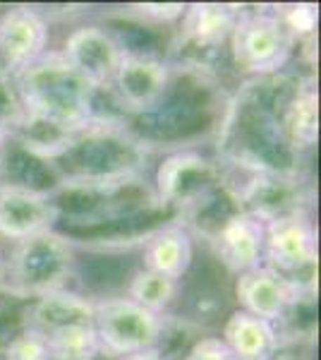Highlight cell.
Instances as JSON below:
<instances>
[{
	"mask_svg": "<svg viewBox=\"0 0 321 360\" xmlns=\"http://www.w3.org/2000/svg\"><path fill=\"white\" fill-rule=\"evenodd\" d=\"M60 185H106L137 180L147 166V144L127 123L96 115L72 132L48 161ZM58 185V188H60Z\"/></svg>",
	"mask_w": 321,
	"mask_h": 360,
	"instance_id": "1",
	"label": "cell"
},
{
	"mask_svg": "<svg viewBox=\"0 0 321 360\" xmlns=\"http://www.w3.org/2000/svg\"><path fill=\"white\" fill-rule=\"evenodd\" d=\"M283 98L266 94V86H249L237 96L223 120V154L242 173L290 176L297 173L300 154L283 135L278 108Z\"/></svg>",
	"mask_w": 321,
	"mask_h": 360,
	"instance_id": "2",
	"label": "cell"
},
{
	"mask_svg": "<svg viewBox=\"0 0 321 360\" xmlns=\"http://www.w3.org/2000/svg\"><path fill=\"white\" fill-rule=\"evenodd\" d=\"M25 118L60 135H72L96 118V94L63 53H46L13 75Z\"/></svg>",
	"mask_w": 321,
	"mask_h": 360,
	"instance_id": "3",
	"label": "cell"
},
{
	"mask_svg": "<svg viewBox=\"0 0 321 360\" xmlns=\"http://www.w3.org/2000/svg\"><path fill=\"white\" fill-rule=\"evenodd\" d=\"M72 243L60 231H46L15 243L8 264V288L17 295H39L65 288L72 274Z\"/></svg>",
	"mask_w": 321,
	"mask_h": 360,
	"instance_id": "4",
	"label": "cell"
},
{
	"mask_svg": "<svg viewBox=\"0 0 321 360\" xmlns=\"http://www.w3.org/2000/svg\"><path fill=\"white\" fill-rule=\"evenodd\" d=\"M228 44L235 65L259 79L281 72L295 51L281 17L266 10H240Z\"/></svg>",
	"mask_w": 321,
	"mask_h": 360,
	"instance_id": "5",
	"label": "cell"
},
{
	"mask_svg": "<svg viewBox=\"0 0 321 360\" xmlns=\"http://www.w3.org/2000/svg\"><path fill=\"white\" fill-rule=\"evenodd\" d=\"M94 329L101 341V353L122 358L159 348L166 324L163 315L144 310L130 298H103L94 300Z\"/></svg>",
	"mask_w": 321,
	"mask_h": 360,
	"instance_id": "6",
	"label": "cell"
},
{
	"mask_svg": "<svg viewBox=\"0 0 321 360\" xmlns=\"http://www.w3.org/2000/svg\"><path fill=\"white\" fill-rule=\"evenodd\" d=\"M216 188H221L218 166L195 149L173 152L156 168L154 195L163 207L173 209L175 214L209 200Z\"/></svg>",
	"mask_w": 321,
	"mask_h": 360,
	"instance_id": "7",
	"label": "cell"
},
{
	"mask_svg": "<svg viewBox=\"0 0 321 360\" xmlns=\"http://www.w3.org/2000/svg\"><path fill=\"white\" fill-rule=\"evenodd\" d=\"M319 257L317 229L305 212L288 214L266 224L264 264L285 278L314 271Z\"/></svg>",
	"mask_w": 321,
	"mask_h": 360,
	"instance_id": "8",
	"label": "cell"
},
{
	"mask_svg": "<svg viewBox=\"0 0 321 360\" xmlns=\"http://www.w3.org/2000/svg\"><path fill=\"white\" fill-rule=\"evenodd\" d=\"M173 82V70L156 53H125L110 89L125 113L132 118L149 113L166 96Z\"/></svg>",
	"mask_w": 321,
	"mask_h": 360,
	"instance_id": "9",
	"label": "cell"
},
{
	"mask_svg": "<svg viewBox=\"0 0 321 360\" xmlns=\"http://www.w3.org/2000/svg\"><path fill=\"white\" fill-rule=\"evenodd\" d=\"M63 56L91 86L103 89L113 82L125 49L106 27L84 25L65 39Z\"/></svg>",
	"mask_w": 321,
	"mask_h": 360,
	"instance_id": "10",
	"label": "cell"
},
{
	"mask_svg": "<svg viewBox=\"0 0 321 360\" xmlns=\"http://www.w3.org/2000/svg\"><path fill=\"white\" fill-rule=\"evenodd\" d=\"M48 53V22L27 5L0 15V68L17 75Z\"/></svg>",
	"mask_w": 321,
	"mask_h": 360,
	"instance_id": "11",
	"label": "cell"
},
{
	"mask_svg": "<svg viewBox=\"0 0 321 360\" xmlns=\"http://www.w3.org/2000/svg\"><path fill=\"white\" fill-rule=\"evenodd\" d=\"M58 221L60 217L51 195L0 183V236L5 240L20 243L46 231H55Z\"/></svg>",
	"mask_w": 321,
	"mask_h": 360,
	"instance_id": "12",
	"label": "cell"
},
{
	"mask_svg": "<svg viewBox=\"0 0 321 360\" xmlns=\"http://www.w3.org/2000/svg\"><path fill=\"white\" fill-rule=\"evenodd\" d=\"M235 298L240 305L237 310H244L249 315L276 324L295 305L297 281H290L271 266L259 264L254 269L237 274Z\"/></svg>",
	"mask_w": 321,
	"mask_h": 360,
	"instance_id": "13",
	"label": "cell"
},
{
	"mask_svg": "<svg viewBox=\"0 0 321 360\" xmlns=\"http://www.w3.org/2000/svg\"><path fill=\"white\" fill-rule=\"evenodd\" d=\"M266 224L254 214L235 209L216 226V252L232 274H242L264 264Z\"/></svg>",
	"mask_w": 321,
	"mask_h": 360,
	"instance_id": "14",
	"label": "cell"
},
{
	"mask_svg": "<svg viewBox=\"0 0 321 360\" xmlns=\"http://www.w3.org/2000/svg\"><path fill=\"white\" fill-rule=\"evenodd\" d=\"M240 15L237 5L195 3L183 15V46L192 53H214L228 44L235 20Z\"/></svg>",
	"mask_w": 321,
	"mask_h": 360,
	"instance_id": "15",
	"label": "cell"
},
{
	"mask_svg": "<svg viewBox=\"0 0 321 360\" xmlns=\"http://www.w3.org/2000/svg\"><path fill=\"white\" fill-rule=\"evenodd\" d=\"M195 259V243L185 226L168 224L144 240L142 264L147 271L180 281L190 271Z\"/></svg>",
	"mask_w": 321,
	"mask_h": 360,
	"instance_id": "16",
	"label": "cell"
},
{
	"mask_svg": "<svg viewBox=\"0 0 321 360\" xmlns=\"http://www.w3.org/2000/svg\"><path fill=\"white\" fill-rule=\"evenodd\" d=\"M221 339L237 360H273L281 344L276 324L244 310H235L225 319Z\"/></svg>",
	"mask_w": 321,
	"mask_h": 360,
	"instance_id": "17",
	"label": "cell"
},
{
	"mask_svg": "<svg viewBox=\"0 0 321 360\" xmlns=\"http://www.w3.org/2000/svg\"><path fill=\"white\" fill-rule=\"evenodd\" d=\"M67 324H94V300L72 291H51L44 293L29 305L25 327L48 334Z\"/></svg>",
	"mask_w": 321,
	"mask_h": 360,
	"instance_id": "18",
	"label": "cell"
},
{
	"mask_svg": "<svg viewBox=\"0 0 321 360\" xmlns=\"http://www.w3.org/2000/svg\"><path fill=\"white\" fill-rule=\"evenodd\" d=\"M283 135L297 154L317 147L319 142V94L314 84L293 86L278 108Z\"/></svg>",
	"mask_w": 321,
	"mask_h": 360,
	"instance_id": "19",
	"label": "cell"
},
{
	"mask_svg": "<svg viewBox=\"0 0 321 360\" xmlns=\"http://www.w3.org/2000/svg\"><path fill=\"white\" fill-rule=\"evenodd\" d=\"M44 336L51 360H96L101 356V341L94 324H67Z\"/></svg>",
	"mask_w": 321,
	"mask_h": 360,
	"instance_id": "20",
	"label": "cell"
},
{
	"mask_svg": "<svg viewBox=\"0 0 321 360\" xmlns=\"http://www.w3.org/2000/svg\"><path fill=\"white\" fill-rule=\"evenodd\" d=\"M180 288V281H173V278H166L161 274H154V271H137L132 276L130 286H127V298L132 303L142 305L144 310H151L156 315H163V310H168V305L175 300Z\"/></svg>",
	"mask_w": 321,
	"mask_h": 360,
	"instance_id": "21",
	"label": "cell"
},
{
	"mask_svg": "<svg viewBox=\"0 0 321 360\" xmlns=\"http://www.w3.org/2000/svg\"><path fill=\"white\" fill-rule=\"evenodd\" d=\"M3 358L5 360H51L46 336L37 332V329L22 327L20 332H15L8 339V344L3 346Z\"/></svg>",
	"mask_w": 321,
	"mask_h": 360,
	"instance_id": "22",
	"label": "cell"
},
{
	"mask_svg": "<svg viewBox=\"0 0 321 360\" xmlns=\"http://www.w3.org/2000/svg\"><path fill=\"white\" fill-rule=\"evenodd\" d=\"M281 17L283 27L288 29V34L295 39H305L312 37L317 32L319 25V8L317 5H309V3H300V5H288V8H281L276 13Z\"/></svg>",
	"mask_w": 321,
	"mask_h": 360,
	"instance_id": "23",
	"label": "cell"
},
{
	"mask_svg": "<svg viewBox=\"0 0 321 360\" xmlns=\"http://www.w3.org/2000/svg\"><path fill=\"white\" fill-rule=\"evenodd\" d=\"M22 120H25V108H22L13 75L0 72V125L15 132L22 125Z\"/></svg>",
	"mask_w": 321,
	"mask_h": 360,
	"instance_id": "24",
	"label": "cell"
},
{
	"mask_svg": "<svg viewBox=\"0 0 321 360\" xmlns=\"http://www.w3.org/2000/svg\"><path fill=\"white\" fill-rule=\"evenodd\" d=\"M188 5L183 3H144V5H132V13L139 17L142 22L149 25H173V22L183 20Z\"/></svg>",
	"mask_w": 321,
	"mask_h": 360,
	"instance_id": "25",
	"label": "cell"
},
{
	"mask_svg": "<svg viewBox=\"0 0 321 360\" xmlns=\"http://www.w3.org/2000/svg\"><path fill=\"white\" fill-rule=\"evenodd\" d=\"M185 360H237L221 336H204L188 351Z\"/></svg>",
	"mask_w": 321,
	"mask_h": 360,
	"instance_id": "26",
	"label": "cell"
},
{
	"mask_svg": "<svg viewBox=\"0 0 321 360\" xmlns=\"http://www.w3.org/2000/svg\"><path fill=\"white\" fill-rule=\"evenodd\" d=\"M118 360H171L161 348H149V351H139V353H132V356H122Z\"/></svg>",
	"mask_w": 321,
	"mask_h": 360,
	"instance_id": "27",
	"label": "cell"
},
{
	"mask_svg": "<svg viewBox=\"0 0 321 360\" xmlns=\"http://www.w3.org/2000/svg\"><path fill=\"white\" fill-rule=\"evenodd\" d=\"M10 139H13V132L8 130L5 125H0V156H3V152L8 149V144H10Z\"/></svg>",
	"mask_w": 321,
	"mask_h": 360,
	"instance_id": "28",
	"label": "cell"
},
{
	"mask_svg": "<svg viewBox=\"0 0 321 360\" xmlns=\"http://www.w3.org/2000/svg\"><path fill=\"white\" fill-rule=\"evenodd\" d=\"M0 72H5V70H3V68H0Z\"/></svg>",
	"mask_w": 321,
	"mask_h": 360,
	"instance_id": "29",
	"label": "cell"
}]
</instances>
